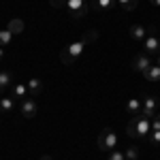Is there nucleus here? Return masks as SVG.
Here are the masks:
<instances>
[{
    "label": "nucleus",
    "instance_id": "nucleus-21",
    "mask_svg": "<svg viewBox=\"0 0 160 160\" xmlns=\"http://www.w3.org/2000/svg\"><path fill=\"white\" fill-rule=\"evenodd\" d=\"M96 38H98V30H88L86 34H83V38H81V41H83V43H94V41H96Z\"/></svg>",
    "mask_w": 160,
    "mask_h": 160
},
{
    "label": "nucleus",
    "instance_id": "nucleus-11",
    "mask_svg": "<svg viewBox=\"0 0 160 160\" xmlns=\"http://www.w3.org/2000/svg\"><path fill=\"white\" fill-rule=\"evenodd\" d=\"M130 38L132 41H145L148 37V28H143V26H130Z\"/></svg>",
    "mask_w": 160,
    "mask_h": 160
},
{
    "label": "nucleus",
    "instance_id": "nucleus-3",
    "mask_svg": "<svg viewBox=\"0 0 160 160\" xmlns=\"http://www.w3.org/2000/svg\"><path fill=\"white\" fill-rule=\"evenodd\" d=\"M90 9H92V4L88 0H68L66 2V11L71 13L73 19H83Z\"/></svg>",
    "mask_w": 160,
    "mask_h": 160
},
{
    "label": "nucleus",
    "instance_id": "nucleus-12",
    "mask_svg": "<svg viewBox=\"0 0 160 160\" xmlns=\"http://www.w3.org/2000/svg\"><path fill=\"white\" fill-rule=\"evenodd\" d=\"M141 109H143V102H141L139 98H130L128 102H126V111H128V115H139Z\"/></svg>",
    "mask_w": 160,
    "mask_h": 160
},
{
    "label": "nucleus",
    "instance_id": "nucleus-30",
    "mask_svg": "<svg viewBox=\"0 0 160 160\" xmlns=\"http://www.w3.org/2000/svg\"><path fill=\"white\" fill-rule=\"evenodd\" d=\"M126 160H128V158H126Z\"/></svg>",
    "mask_w": 160,
    "mask_h": 160
},
{
    "label": "nucleus",
    "instance_id": "nucleus-8",
    "mask_svg": "<svg viewBox=\"0 0 160 160\" xmlns=\"http://www.w3.org/2000/svg\"><path fill=\"white\" fill-rule=\"evenodd\" d=\"M149 66H152V58L149 56H137L135 60H132V71H137V73H145Z\"/></svg>",
    "mask_w": 160,
    "mask_h": 160
},
{
    "label": "nucleus",
    "instance_id": "nucleus-23",
    "mask_svg": "<svg viewBox=\"0 0 160 160\" xmlns=\"http://www.w3.org/2000/svg\"><path fill=\"white\" fill-rule=\"evenodd\" d=\"M148 139H149V143H154V145H160V130H152L148 135Z\"/></svg>",
    "mask_w": 160,
    "mask_h": 160
},
{
    "label": "nucleus",
    "instance_id": "nucleus-29",
    "mask_svg": "<svg viewBox=\"0 0 160 160\" xmlns=\"http://www.w3.org/2000/svg\"><path fill=\"white\" fill-rule=\"evenodd\" d=\"M158 66H160V56H158Z\"/></svg>",
    "mask_w": 160,
    "mask_h": 160
},
{
    "label": "nucleus",
    "instance_id": "nucleus-20",
    "mask_svg": "<svg viewBox=\"0 0 160 160\" xmlns=\"http://www.w3.org/2000/svg\"><path fill=\"white\" fill-rule=\"evenodd\" d=\"M124 156H126L128 160H139V148H137V145H130V148H126Z\"/></svg>",
    "mask_w": 160,
    "mask_h": 160
},
{
    "label": "nucleus",
    "instance_id": "nucleus-17",
    "mask_svg": "<svg viewBox=\"0 0 160 160\" xmlns=\"http://www.w3.org/2000/svg\"><path fill=\"white\" fill-rule=\"evenodd\" d=\"M13 96H15V98H26V96H30L28 86H24V83H15V86H13Z\"/></svg>",
    "mask_w": 160,
    "mask_h": 160
},
{
    "label": "nucleus",
    "instance_id": "nucleus-4",
    "mask_svg": "<svg viewBox=\"0 0 160 160\" xmlns=\"http://www.w3.org/2000/svg\"><path fill=\"white\" fill-rule=\"evenodd\" d=\"M115 145H118V135L111 128H102V132L98 135V149L111 152V149H115Z\"/></svg>",
    "mask_w": 160,
    "mask_h": 160
},
{
    "label": "nucleus",
    "instance_id": "nucleus-25",
    "mask_svg": "<svg viewBox=\"0 0 160 160\" xmlns=\"http://www.w3.org/2000/svg\"><path fill=\"white\" fill-rule=\"evenodd\" d=\"M152 130H160V113L152 120Z\"/></svg>",
    "mask_w": 160,
    "mask_h": 160
},
{
    "label": "nucleus",
    "instance_id": "nucleus-9",
    "mask_svg": "<svg viewBox=\"0 0 160 160\" xmlns=\"http://www.w3.org/2000/svg\"><path fill=\"white\" fill-rule=\"evenodd\" d=\"M94 11H111L118 7V0H90Z\"/></svg>",
    "mask_w": 160,
    "mask_h": 160
},
{
    "label": "nucleus",
    "instance_id": "nucleus-28",
    "mask_svg": "<svg viewBox=\"0 0 160 160\" xmlns=\"http://www.w3.org/2000/svg\"><path fill=\"white\" fill-rule=\"evenodd\" d=\"M2 56H4V49H2V47H0V60H2Z\"/></svg>",
    "mask_w": 160,
    "mask_h": 160
},
{
    "label": "nucleus",
    "instance_id": "nucleus-26",
    "mask_svg": "<svg viewBox=\"0 0 160 160\" xmlns=\"http://www.w3.org/2000/svg\"><path fill=\"white\" fill-rule=\"evenodd\" d=\"M149 2H152L154 7H160V0H149Z\"/></svg>",
    "mask_w": 160,
    "mask_h": 160
},
{
    "label": "nucleus",
    "instance_id": "nucleus-27",
    "mask_svg": "<svg viewBox=\"0 0 160 160\" xmlns=\"http://www.w3.org/2000/svg\"><path fill=\"white\" fill-rule=\"evenodd\" d=\"M38 160H53L51 156H43V158H38Z\"/></svg>",
    "mask_w": 160,
    "mask_h": 160
},
{
    "label": "nucleus",
    "instance_id": "nucleus-6",
    "mask_svg": "<svg viewBox=\"0 0 160 160\" xmlns=\"http://www.w3.org/2000/svg\"><path fill=\"white\" fill-rule=\"evenodd\" d=\"M19 111H22V115H24L26 120H32V118L37 115V111H38V105H37V100L32 98V96H26V98H22V105H19Z\"/></svg>",
    "mask_w": 160,
    "mask_h": 160
},
{
    "label": "nucleus",
    "instance_id": "nucleus-10",
    "mask_svg": "<svg viewBox=\"0 0 160 160\" xmlns=\"http://www.w3.org/2000/svg\"><path fill=\"white\" fill-rule=\"evenodd\" d=\"M13 109H15V96H2L0 98V113L9 115V113H13Z\"/></svg>",
    "mask_w": 160,
    "mask_h": 160
},
{
    "label": "nucleus",
    "instance_id": "nucleus-2",
    "mask_svg": "<svg viewBox=\"0 0 160 160\" xmlns=\"http://www.w3.org/2000/svg\"><path fill=\"white\" fill-rule=\"evenodd\" d=\"M83 47H86V43L83 41H77L73 45H68V47H64L60 53V60L62 64H66V66H73L75 62L79 60V56L83 53Z\"/></svg>",
    "mask_w": 160,
    "mask_h": 160
},
{
    "label": "nucleus",
    "instance_id": "nucleus-15",
    "mask_svg": "<svg viewBox=\"0 0 160 160\" xmlns=\"http://www.w3.org/2000/svg\"><path fill=\"white\" fill-rule=\"evenodd\" d=\"M143 75H145L148 81H160V66H158V64H152Z\"/></svg>",
    "mask_w": 160,
    "mask_h": 160
},
{
    "label": "nucleus",
    "instance_id": "nucleus-18",
    "mask_svg": "<svg viewBox=\"0 0 160 160\" xmlns=\"http://www.w3.org/2000/svg\"><path fill=\"white\" fill-rule=\"evenodd\" d=\"M137 4H139V0H118V7H120L122 11H126V13L132 11Z\"/></svg>",
    "mask_w": 160,
    "mask_h": 160
},
{
    "label": "nucleus",
    "instance_id": "nucleus-22",
    "mask_svg": "<svg viewBox=\"0 0 160 160\" xmlns=\"http://www.w3.org/2000/svg\"><path fill=\"white\" fill-rule=\"evenodd\" d=\"M107 160H126V156H124V152H120V149H111Z\"/></svg>",
    "mask_w": 160,
    "mask_h": 160
},
{
    "label": "nucleus",
    "instance_id": "nucleus-19",
    "mask_svg": "<svg viewBox=\"0 0 160 160\" xmlns=\"http://www.w3.org/2000/svg\"><path fill=\"white\" fill-rule=\"evenodd\" d=\"M11 41H13V34L9 30H0V47H7Z\"/></svg>",
    "mask_w": 160,
    "mask_h": 160
},
{
    "label": "nucleus",
    "instance_id": "nucleus-24",
    "mask_svg": "<svg viewBox=\"0 0 160 160\" xmlns=\"http://www.w3.org/2000/svg\"><path fill=\"white\" fill-rule=\"evenodd\" d=\"M66 2H68V0H49V4L56 7V9H66Z\"/></svg>",
    "mask_w": 160,
    "mask_h": 160
},
{
    "label": "nucleus",
    "instance_id": "nucleus-13",
    "mask_svg": "<svg viewBox=\"0 0 160 160\" xmlns=\"http://www.w3.org/2000/svg\"><path fill=\"white\" fill-rule=\"evenodd\" d=\"M28 92H30L32 98L41 96V92H43V83H41V79H30V81H28Z\"/></svg>",
    "mask_w": 160,
    "mask_h": 160
},
{
    "label": "nucleus",
    "instance_id": "nucleus-16",
    "mask_svg": "<svg viewBox=\"0 0 160 160\" xmlns=\"http://www.w3.org/2000/svg\"><path fill=\"white\" fill-rule=\"evenodd\" d=\"M7 30L11 32L13 37H15V34H22V32H24V22H22V19H11Z\"/></svg>",
    "mask_w": 160,
    "mask_h": 160
},
{
    "label": "nucleus",
    "instance_id": "nucleus-5",
    "mask_svg": "<svg viewBox=\"0 0 160 160\" xmlns=\"http://www.w3.org/2000/svg\"><path fill=\"white\" fill-rule=\"evenodd\" d=\"M139 115H143L148 120H154L158 115V100H156V96H145L143 98V109H141Z\"/></svg>",
    "mask_w": 160,
    "mask_h": 160
},
{
    "label": "nucleus",
    "instance_id": "nucleus-7",
    "mask_svg": "<svg viewBox=\"0 0 160 160\" xmlns=\"http://www.w3.org/2000/svg\"><path fill=\"white\" fill-rule=\"evenodd\" d=\"M143 47H145L148 53H158L160 56V38L156 37V34H149L148 32V37L143 41Z\"/></svg>",
    "mask_w": 160,
    "mask_h": 160
},
{
    "label": "nucleus",
    "instance_id": "nucleus-1",
    "mask_svg": "<svg viewBox=\"0 0 160 160\" xmlns=\"http://www.w3.org/2000/svg\"><path fill=\"white\" fill-rule=\"evenodd\" d=\"M152 132V120L143 118V115H132V120L126 126V135L137 139V137H148Z\"/></svg>",
    "mask_w": 160,
    "mask_h": 160
},
{
    "label": "nucleus",
    "instance_id": "nucleus-14",
    "mask_svg": "<svg viewBox=\"0 0 160 160\" xmlns=\"http://www.w3.org/2000/svg\"><path fill=\"white\" fill-rule=\"evenodd\" d=\"M11 81H13V75L9 71H0V96L4 94L7 88L11 86Z\"/></svg>",
    "mask_w": 160,
    "mask_h": 160
}]
</instances>
